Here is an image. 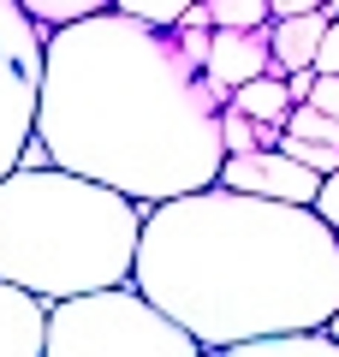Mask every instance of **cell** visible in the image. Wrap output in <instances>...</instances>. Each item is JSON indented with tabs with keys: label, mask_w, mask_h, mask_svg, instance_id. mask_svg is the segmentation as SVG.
<instances>
[{
	"label": "cell",
	"mask_w": 339,
	"mask_h": 357,
	"mask_svg": "<svg viewBox=\"0 0 339 357\" xmlns=\"http://www.w3.org/2000/svg\"><path fill=\"white\" fill-rule=\"evenodd\" d=\"M131 286L202 351L315 333L339 310V232L315 208L209 185L143 208Z\"/></svg>",
	"instance_id": "obj_2"
},
{
	"label": "cell",
	"mask_w": 339,
	"mask_h": 357,
	"mask_svg": "<svg viewBox=\"0 0 339 357\" xmlns=\"http://www.w3.org/2000/svg\"><path fill=\"white\" fill-rule=\"evenodd\" d=\"M315 215H322L327 227L339 232V173H333V178H322V191H315Z\"/></svg>",
	"instance_id": "obj_19"
},
{
	"label": "cell",
	"mask_w": 339,
	"mask_h": 357,
	"mask_svg": "<svg viewBox=\"0 0 339 357\" xmlns=\"http://www.w3.org/2000/svg\"><path fill=\"white\" fill-rule=\"evenodd\" d=\"M202 13H209L214 30H268V0H202Z\"/></svg>",
	"instance_id": "obj_12"
},
{
	"label": "cell",
	"mask_w": 339,
	"mask_h": 357,
	"mask_svg": "<svg viewBox=\"0 0 339 357\" xmlns=\"http://www.w3.org/2000/svg\"><path fill=\"white\" fill-rule=\"evenodd\" d=\"M333 24L327 13H298V18H274L268 24V60L274 77L286 72H315V48H322V30Z\"/></svg>",
	"instance_id": "obj_9"
},
{
	"label": "cell",
	"mask_w": 339,
	"mask_h": 357,
	"mask_svg": "<svg viewBox=\"0 0 339 357\" xmlns=\"http://www.w3.org/2000/svg\"><path fill=\"white\" fill-rule=\"evenodd\" d=\"M322 13H327V18H339V0H322Z\"/></svg>",
	"instance_id": "obj_24"
},
{
	"label": "cell",
	"mask_w": 339,
	"mask_h": 357,
	"mask_svg": "<svg viewBox=\"0 0 339 357\" xmlns=\"http://www.w3.org/2000/svg\"><path fill=\"white\" fill-rule=\"evenodd\" d=\"M202 77L214 89L250 84V77H274V60H268V30H209V54H202Z\"/></svg>",
	"instance_id": "obj_7"
},
{
	"label": "cell",
	"mask_w": 339,
	"mask_h": 357,
	"mask_svg": "<svg viewBox=\"0 0 339 357\" xmlns=\"http://www.w3.org/2000/svg\"><path fill=\"white\" fill-rule=\"evenodd\" d=\"M42 333H48V304L0 280V357H42Z\"/></svg>",
	"instance_id": "obj_8"
},
{
	"label": "cell",
	"mask_w": 339,
	"mask_h": 357,
	"mask_svg": "<svg viewBox=\"0 0 339 357\" xmlns=\"http://www.w3.org/2000/svg\"><path fill=\"white\" fill-rule=\"evenodd\" d=\"M250 149H262V126L244 119L239 107L226 102L220 107V155H250Z\"/></svg>",
	"instance_id": "obj_15"
},
{
	"label": "cell",
	"mask_w": 339,
	"mask_h": 357,
	"mask_svg": "<svg viewBox=\"0 0 339 357\" xmlns=\"http://www.w3.org/2000/svg\"><path fill=\"white\" fill-rule=\"evenodd\" d=\"M280 84H286L292 107H298V102H310V84H315V72H286V77H280Z\"/></svg>",
	"instance_id": "obj_22"
},
{
	"label": "cell",
	"mask_w": 339,
	"mask_h": 357,
	"mask_svg": "<svg viewBox=\"0 0 339 357\" xmlns=\"http://www.w3.org/2000/svg\"><path fill=\"white\" fill-rule=\"evenodd\" d=\"M298 13H322V0H268V18H298Z\"/></svg>",
	"instance_id": "obj_21"
},
{
	"label": "cell",
	"mask_w": 339,
	"mask_h": 357,
	"mask_svg": "<svg viewBox=\"0 0 339 357\" xmlns=\"http://www.w3.org/2000/svg\"><path fill=\"white\" fill-rule=\"evenodd\" d=\"M286 137H303V143H327V149H339V119H327V114H315L310 102H298L286 114Z\"/></svg>",
	"instance_id": "obj_14"
},
{
	"label": "cell",
	"mask_w": 339,
	"mask_h": 357,
	"mask_svg": "<svg viewBox=\"0 0 339 357\" xmlns=\"http://www.w3.org/2000/svg\"><path fill=\"white\" fill-rule=\"evenodd\" d=\"M226 102L239 107L244 119H256V126H286V114H292V96H286L280 77H250V84H239Z\"/></svg>",
	"instance_id": "obj_11"
},
{
	"label": "cell",
	"mask_w": 339,
	"mask_h": 357,
	"mask_svg": "<svg viewBox=\"0 0 339 357\" xmlns=\"http://www.w3.org/2000/svg\"><path fill=\"white\" fill-rule=\"evenodd\" d=\"M42 36H48V30H42L18 0H0V178L18 167L30 131H36Z\"/></svg>",
	"instance_id": "obj_5"
},
{
	"label": "cell",
	"mask_w": 339,
	"mask_h": 357,
	"mask_svg": "<svg viewBox=\"0 0 339 357\" xmlns=\"http://www.w3.org/2000/svg\"><path fill=\"white\" fill-rule=\"evenodd\" d=\"M322 333H327V340L339 345V310H333V316H327V328H322Z\"/></svg>",
	"instance_id": "obj_23"
},
{
	"label": "cell",
	"mask_w": 339,
	"mask_h": 357,
	"mask_svg": "<svg viewBox=\"0 0 339 357\" xmlns=\"http://www.w3.org/2000/svg\"><path fill=\"white\" fill-rule=\"evenodd\" d=\"M18 6H24L42 30H60V24H77V18H89V13H107L113 0H18Z\"/></svg>",
	"instance_id": "obj_13"
},
{
	"label": "cell",
	"mask_w": 339,
	"mask_h": 357,
	"mask_svg": "<svg viewBox=\"0 0 339 357\" xmlns=\"http://www.w3.org/2000/svg\"><path fill=\"white\" fill-rule=\"evenodd\" d=\"M202 345L167 321L137 286H101L48 304L42 357H197Z\"/></svg>",
	"instance_id": "obj_4"
},
{
	"label": "cell",
	"mask_w": 339,
	"mask_h": 357,
	"mask_svg": "<svg viewBox=\"0 0 339 357\" xmlns=\"http://www.w3.org/2000/svg\"><path fill=\"white\" fill-rule=\"evenodd\" d=\"M197 0H113V13H126V18H143V24H161V30H173L179 18L190 13Z\"/></svg>",
	"instance_id": "obj_16"
},
{
	"label": "cell",
	"mask_w": 339,
	"mask_h": 357,
	"mask_svg": "<svg viewBox=\"0 0 339 357\" xmlns=\"http://www.w3.org/2000/svg\"><path fill=\"white\" fill-rule=\"evenodd\" d=\"M143 208L60 167H13L0 178V280L60 304L131 280Z\"/></svg>",
	"instance_id": "obj_3"
},
{
	"label": "cell",
	"mask_w": 339,
	"mask_h": 357,
	"mask_svg": "<svg viewBox=\"0 0 339 357\" xmlns=\"http://www.w3.org/2000/svg\"><path fill=\"white\" fill-rule=\"evenodd\" d=\"M315 72H339V18L322 30V48H315Z\"/></svg>",
	"instance_id": "obj_20"
},
{
	"label": "cell",
	"mask_w": 339,
	"mask_h": 357,
	"mask_svg": "<svg viewBox=\"0 0 339 357\" xmlns=\"http://www.w3.org/2000/svg\"><path fill=\"white\" fill-rule=\"evenodd\" d=\"M197 357H339V345L315 328V333H268V340L214 345V351H197Z\"/></svg>",
	"instance_id": "obj_10"
},
{
	"label": "cell",
	"mask_w": 339,
	"mask_h": 357,
	"mask_svg": "<svg viewBox=\"0 0 339 357\" xmlns=\"http://www.w3.org/2000/svg\"><path fill=\"white\" fill-rule=\"evenodd\" d=\"M214 185L220 191H239V197H262V203H298V208H315V191H322V178L310 167H298L292 155H280V149L226 155Z\"/></svg>",
	"instance_id": "obj_6"
},
{
	"label": "cell",
	"mask_w": 339,
	"mask_h": 357,
	"mask_svg": "<svg viewBox=\"0 0 339 357\" xmlns=\"http://www.w3.org/2000/svg\"><path fill=\"white\" fill-rule=\"evenodd\" d=\"M226 89L173 42L126 13H89L42 36L36 131L48 167L155 208L209 191L220 173Z\"/></svg>",
	"instance_id": "obj_1"
},
{
	"label": "cell",
	"mask_w": 339,
	"mask_h": 357,
	"mask_svg": "<svg viewBox=\"0 0 339 357\" xmlns=\"http://www.w3.org/2000/svg\"><path fill=\"white\" fill-rule=\"evenodd\" d=\"M310 107H315V114H327V119H339V72H315Z\"/></svg>",
	"instance_id": "obj_18"
},
{
	"label": "cell",
	"mask_w": 339,
	"mask_h": 357,
	"mask_svg": "<svg viewBox=\"0 0 339 357\" xmlns=\"http://www.w3.org/2000/svg\"><path fill=\"white\" fill-rule=\"evenodd\" d=\"M280 155H292L298 167H310L315 178L339 173V149H327V143H303V137H286V131H280Z\"/></svg>",
	"instance_id": "obj_17"
}]
</instances>
